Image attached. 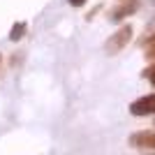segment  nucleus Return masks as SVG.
<instances>
[{
  "label": "nucleus",
  "mask_w": 155,
  "mask_h": 155,
  "mask_svg": "<svg viewBox=\"0 0 155 155\" xmlns=\"http://www.w3.org/2000/svg\"><path fill=\"white\" fill-rule=\"evenodd\" d=\"M132 35H134L132 26H123L120 30H116L109 39H107V53H111V56H114V53L123 51L125 46H127V42L132 39Z\"/></svg>",
  "instance_id": "obj_1"
},
{
  "label": "nucleus",
  "mask_w": 155,
  "mask_h": 155,
  "mask_svg": "<svg viewBox=\"0 0 155 155\" xmlns=\"http://www.w3.org/2000/svg\"><path fill=\"white\" fill-rule=\"evenodd\" d=\"M130 114L132 116H153L155 114V93L134 100V102L130 104Z\"/></svg>",
  "instance_id": "obj_2"
},
{
  "label": "nucleus",
  "mask_w": 155,
  "mask_h": 155,
  "mask_svg": "<svg viewBox=\"0 0 155 155\" xmlns=\"http://www.w3.org/2000/svg\"><path fill=\"white\" fill-rule=\"evenodd\" d=\"M130 146L141 150H155V130H141L130 137Z\"/></svg>",
  "instance_id": "obj_3"
},
{
  "label": "nucleus",
  "mask_w": 155,
  "mask_h": 155,
  "mask_svg": "<svg viewBox=\"0 0 155 155\" xmlns=\"http://www.w3.org/2000/svg\"><path fill=\"white\" fill-rule=\"evenodd\" d=\"M139 5H141V0H125L123 5H118V9L111 12V19H114V21H123L125 16L134 14L137 9H139Z\"/></svg>",
  "instance_id": "obj_4"
},
{
  "label": "nucleus",
  "mask_w": 155,
  "mask_h": 155,
  "mask_svg": "<svg viewBox=\"0 0 155 155\" xmlns=\"http://www.w3.org/2000/svg\"><path fill=\"white\" fill-rule=\"evenodd\" d=\"M23 35H26V23H16V26L9 30V39H12V42H19Z\"/></svg>",
  "instance_id": "obj_5"
},
{
  "label": "nucleus",
  "mask_w": 155,
  "mask_h": 155,
  "mask_svg": "<svg viewBox=\"0 0 155 155\" xmlns=\"http://www.w3.org/2000/svg\"><path fill=\"white\" fill-rule=\"evenodd\" d=\"M143 74H146V77H148L150 86H153V88H155V67H150V70H146V72H143Z\"/></svg>",
  "instance_id": "obj_6"
},
{
  "label": "nucleus",
  "mask_w": 155,
  "mask_h": 155,
  "mask_svg": "<svg viewBox=\"0 0 155 155\" xmlns=\"http://www.w3.org/2000/svg\"><path fill=\"white\" fill-rule=\"evenodd\" d=\"M143 44H146V51H150V49H155V32H153V35H150L148 39H146V42H143Z\"/></svg>",
  "instance_id": "obj_7"
},
{
  "label": "nucleus",
  "mask_w": 155,
  "mask_h": 155,
  "mask_svg": "<svg viewBox=\"0 0 155 155\" xmlns=\"http://www.w3.org/2000/svg\"><path fill=\"white\" fill-rule=\"evenodd\" d=\"M70 5L72 7H81V5H86V0H70Z\"/></svg>",
  "instance_id": "obj_8"
},
{
  "label": "nucleus",
  "mask_w": 155,
  "mask_h": 155,
  "mask_svg": "<svg viewBox=\"0 0 155 155\" xmlns=\"http://www.w3.org/2000/svg\"><path fill=\"white\" fill-rule=\"evenodd\" d=\"M146 56H148L150 60H155V49H150V51H146Z\"/></svg>",
  "instance_id": "obj_9"
},
{
  "label": "nucleus",
  "mask_w": 155,
  "mask_h": 155,
  "mask_svg": "<svg viewBox=\"0 0 155 155\" xmlns=\"http://www.w3.org/2000/svg\"><path fill=\"white\" fill-rule=\"evenodd\" d=\"M148 155H155V153H148Z\"/></svg>",
  "instance_id": "obj_10"
}]
</instances>
